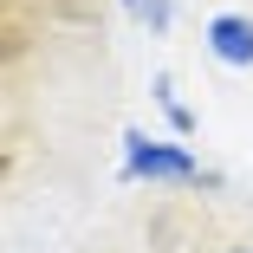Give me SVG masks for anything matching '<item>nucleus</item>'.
Segmentation results:
<instances>
[{
	"instance_id": "f03ea898",
	"label": "nucleus",
	"mask_w": 253,
	"mask_h": 253,
	"mask_svg": "<svg viewBox=\"0 0 253 253\" xmlns=\"http://www.w3.org/2000/svg\"><path fill=\"white\" fill-rule=\"evenodd\" d=\"M208 45H214V59H227V65H253V20L247 13L208 20Z\"/></svg>"
},
{
	"instance_id": "f257e3e1",
	"label": "nucleus",
	"mask_w": 253,
	"mask_h": 253,
	"mask_svg": "<svg viewBox=\"0 0 253 253\" xmlns=\"http://www.w3.org/2000/svg\"><path fill=\"white\" fill-rule=\"evenodd\" d=\"M130 169H136V175H149V182H195V175H201V169L182 156V149L143 143V136H130Z\"/></svg>"
},
{
	"instance_id": "7ed1b4c3",
	"label": "nucleus",
	"mask_w": 253,
	"mask_h": 253,
	"mask_svg": "<svg viewBox=\"0 0 253 253\" xmlns=\"http://www.w3.org/2000/svg\"><path fill=\"white\" fill-rule=\"evenodd\" d=\"M227 253H253V247H227Z\"/></svg>"
}]
</instances>
